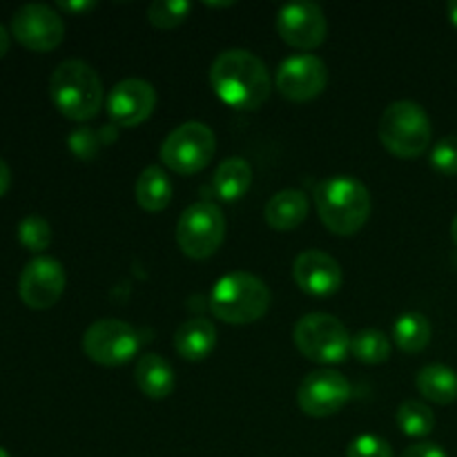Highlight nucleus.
<instances>
[{
    "label": "nucleus",
    "mask_w": 457,
    "mask_h": 457,
    "mask_svg": "<svg viewBox=\"0 0 457 457\" xmlns=\"http://www.w3.org/2000/svg\"><path fill=\"white\" fill-rule=\"evenodd\" d=\"M351 353L361 364H384L391 357V339L382 330H360L351 339Z\"/></svg>",
    "instance_id": "b1692460"
},
{
    "label": "nucleus",
    "mask_w": 457,
    "mask_h": 457,
    "mask_svg": "<svg viewBox=\"0 0 457 457\" xmlns=\"http://www.w3.org/2000/svg\"><path fill=\"white\" fill-rule=\"evenodd\" d=\"M58 7L65 9V12H87V9L94 7L92 0H80V3H58Z\"/></svg>",
    "instance_id": "473e14b6"
},
{
    "label": "nucleus",
    "mask_w": 457,
    "mask_h": 457,
    "mask_svg": "<svg viewBox=\"0 0 457 457\" xmlns=\"http://www.w3.org/2000/svg\"><path fill=\"white\" fill-rule=\"evenodd\" d=\"M397 427L409 437H427L436 428V415L424 402L406 400L397 409Z\"/></svg>",
    "instance_id": "393cba45"
},
{
    "label": "nucleus",
    "mask_w": 457,
    "mask_h": 457,
    "mask_svg": "<svg viewBox=\"0 0 457 457\" xmlns=\"http://www.w3.org/2000/svg\"><path fill=\"white\" fill-rule=\"evenodd\" d=\"M141 346L137 330L120 320H98L85 330L83 351L101 366L128 364Z\"/></svg>",
    "instance_id": "1a4fd4ad"
},
{
    "label": "nucleus",
    "mask_w": 457,
    "mask_h": 457,
    "mask_svg": "<svg viewBox=\"0 0 457 457\" xmlns=\"http://www.w3.org/2000/svg\"><path fill=\"white\" fill-rule=\"evenodd\" d=\"M217 346V328L210 320L196 317V320L183 321L174 333V351L186 361H201L210 355Z\"/></svg>",
    "instance_id": "f3484780"
},
{
    "label": "nucleus",
    "mask_w": 457,
    "mask_h": 457,
    "mask_svg": "<svg viewBox=\"0 0 457 457\" xmlns=\"http://www.w3.org/2000/svg\"><path fill=\"white\" fill-rule=\"evenodd\" d=\"M190 13V3L186 0H154L147 9V18L156 29H174Z\"/></svg>",
    "instance_id": "cd10ccee"
},
{
    "label": "nucleus",
    "mask_w": 457,
    "mask_h": 457,
    "mask_svg": "<svg viewBox=\"0 0 457 457\" xmlns=\"http://www.w3.org/2000/svg\"><path fill=\"white\" fill-rule=\"evenodd\" d=\"M446 13H449V21L457 27V0H451V3L446 4Z\"/></svg>",
    "instance_id": "f704fd0d"
},
{
    "label": "nucleus",
    "mask_w": 457,
    "mask_h": 457,
    "mask_svg": "<svg viewBox=\"0 0 457 457\" xmlns=\"http://www.w3.org/2000/svg\"><path fill=\"white\" fill-rule=\"evenodd\" d=\"M351 339L346 326L328 312L303 315L295 326V346L303 357L320 364H339L346 360Z\"/></svg>",
    "instance_id": "423d86ee"
},
{
    "label": "nucleus",
    "mask_w": 457,
    "mask_h": 457,
    "mask_svg": "<svg viewBox=\"0 0 457 457\" xmlns=\"http://www.w3.org/2000/svg\"><path fill=\"white\" fill-rule=\"evenodd\" d=\"M250 183H253V168L244 156H230L214 170L212 187L223 201L241 199L250 190Z\"/></svg>",
    "instance_id": "412c9836"
},
{
    "label": "nucleus",
    "mask_w": 457,
    "mask_h": 457,
    "mask_svg": "<svg viewBox=\"0 0 457 457\" xmlns=\"http://www.w3.org/2000/svg\"><path fill=\"white\" fill-rule=\"evenodd\" d=\"M12 36L31 52H52L65 38V21L45 3H27L12 16Z\"/></svg>",
    "instance_id": "9d476101"
},
{
    "label": "nucleus",
    "mask_w": 457,
    "mask_h": 457,
    "mask_svg": "<svg viewBox=\"0 0 457 457\" xmlns=\"http://www.w3.org/2000/svg\"><path fill=\"white\" fill-rule=\"evenodd\" d=\"M49 96L62 116L83 123L101 112L105 92L96 70L79 58L62 61L49 79Z\"/></svg>",
    "instance_id": "7ed1b4c3"
},
{
    "label": "nucleus",
    "mask_w": 457,
    "mask_h": 457,
    "mask_svg": "<svg viewBox=\"0 0 457 457\" xmlns=\"http://www.w3.org/2000/svg\"><path fill=\"white\" fill-rule=\"evenodd\" d=\"M18 241L29 253H43L52 244V226L40 214H27L18 223Z\"/></svg>",
    "instance_id": "a878e982"
},
{
    "label": "nucleus",
    "mask_w": 457,
    "mask_h": 457,
    "mask_svg": "<svg viewBox=\"0 0 457 457\" xmlns=\"http://www.w3.org/2000/svg\"><path fill=\"white\" fill-rule=\"evenodd\" d=\"M116 138V129L114 128H107L101 129V134L94 132L92 128H76L74 132L70 134V138H67V145H70V150L74 152L79 159L83 161H89L96 156V152L101 150L103 143H112Z\"/></svg>",
    "instance_id": "bb28decb"
},
{
    "label": "nucleus",
    "mask_w": 457,
    "mask_h": 457,
    "mask_svg": "<svg viewBox=\"0 0 457 457\" xmlns=\"http://www.w3.org/2000/svg\"><path fill=\"white\" fill-rule=\"evenodd\" d=\"M418 391L433 404H451L457 400V373L445 364H428L415 378Z\"/></svg>",
    "instance_id": "4be33fe9"
},
{
    "label": "nucleus",
    "mask_w": 457,
    "mask_h": 457,
    "mask_svg": "<svg viewBox=\"0 0 457 457\" xmlns=\"http://www.w3.org/2000/svg\"><path fill=\"white\" fill-rule=\"evenodd\" d=\"M217 150V137L201 120H187L165 137L161 161L177 174H196L208 168Z\"/></svg>",
    "instance_id": "6e6552de"
},
{
    "label": "nucleus",
    "mask_w": 457,
    "mask_h": 457,
    "mask_svg": "<svg viewBox=\"0 0 457 457\" xmlns=\"http://www.w3.org/2000/svg\"><path fill=\"white\" fill-rule=\"evenodd\" d=\"M134 375H137V386L150 400H163L174 391V384H177L170 361L154 353H145L138 357Z\"/></svg>",
    "instance_id": "6ab92c4d"
},
{
    "label": "nucleus",
    "mask_w": 457,
    "mask_h": 457,
    "mask_svg": "<svg viewBox=\"0 0 457 457\" xmlns=\"http://www.w3.org/2000/svg\"><path fill=\"white\" fill-rule=\"evenodd\" d=\"M431 165L440 174L455 177L457 174V137H445L433 145Z\"/></svg>",
    "instance_id": "c85d7f7f"
},
{
    "label": "nucleus",
    "mask_w": 457,
    "mask_h": 457,
    "mask_svg": "<svg viewBox=\"0 0 457 457\" xmlns=\"http://www.w3.org/2000/svg\"><path fill=\"white\" fill-rule=\"evenodd\" d=\"M277 89L295 103H306L320 96L328 85V67L320 56L295 54L277 67Z\"/></svg>",
    "instance_id": "f8f14e48"
},
{
    "label": "nucleus",
    "mask_w": 457,
    "mask_h": 457,
    "mask_svg": "<svg viewBox=\"0 0 457 457\" xmlns=\"http://www.w3.org/2000/svg\"><path fill=\"white\" fill-rule=\"evenodd\" d=\"M402 457H449L445 453V449H440L433 442H420V445L409 446V449L402 453Z\"/></svg>",
    "instance_id": "7c9ffc66"
},
{
    "label": "nucleus",
    "mask_w": 457,
    "mask_h": 457,
    "mask_svg": "<svg viewBox=\"0 0 457 457\" xmlns=\"http://www.w3.org/2000/svg\"><path fill=\"white\" fill-rule=\"evenodd\" d=\"M174 195V186L170 181L168 172L161 165H147L137 179L134 186V196L137 204L141 205L145 212H161L170 205Z\"/></svg>",
    "instance_id": "aec40b11"
},
{
    "label": "nucleus",
    "mask_w": 457,
    "mask_h": 457,
    "mask_svg": "<svg viewBox=\"0 0 457 457\" xmlns=\"http://www.w3.org/2000/svg\"><path fill=\"white\" fill-rule=\"evenodd\" d=\"M9 43H12V38H9V31L7 27L0 25V58L4 56V54L9 52Z\"/></svg>",
    "instance_id": "72a5a7b5"
},
{
    "label": "nucleus",
    "mask_w": 457,
    "mask_h": 457,
    "mask_svg": "<svg viewBox=\"0 0 457 457\" xmlns=\"http://www.w3.org/2000/svg\"><path fill=\"white\" fill-rule=\"evenodd\" d=\"M431 321L422 312H404L393 326V339L404 353H420L431 342Z\"/></svg>",
    "instance_id": "5701e85b"
},
{
    "label": "nucleus",
    "mask_w": 457,
    "mask_h": 457,
    "mask_svg": "<svg viewBox=\"0 0 457 457\" xmlns=\"http://www.w3.org/2000/svg\"><path fill=\"white\" fill-rule=\"evenodd\" d=\"M9 186H12V170H9V165L0 159V196L7 195Z\"/></svg>",
    "instance_id": "2f4dec72"
},
{
    "label": "nucleus",
    "mask_w": 457,
    "mask_h": 457,
    "mask_svg": "<svg viewBox=\"0 0 457 457\" xmlns=\"http://www.w3.org/2000/svg\"><path fill=\"white\" fill-rule=\"evenodd\" d=\"M65 268L54 257H34L25 263L18 277V295L22 303L34 311H47L65 293Z\"/></svg>",
    "instance_id": "9b49d317"
},
{
    "label": "nucleus",
    "mask_w": 457,
    "mask_h": 457,
    "mask_svg": "<svg viewBox=\"0 0 457 457\" xmlns=\"http://www.w3.org/2000/svg\"><path fill=\"white\" fill-rule=\"evenodd\" d=\"M105 107L114 125L137 128L154 112L156 89L143 79H125L110 89Z\"/></svg>",
    "instance_id": "2eb2a0df"
},
{
    "label": "nucleus",
    "mask_w": 457,
    "mask_h": 457,
    "mask_svg": "<svg viewBox=\"0 0 457 457\" xmlns=\"http://www.w3.org/2000/svg\"><path fill=\"white\" fill-rule=\"evenodd\" d=\"M210 85L226 105L237 110H259L270 96L266 62L245 49L219 54L210 67Z\"/></svg>",
    "instance_id": "f257e3e1"
},
{
    "label": "nucleus",
    "mask_w": 457,
    "mask_h": 457,
    "mask_svg": "<svg viewBox=\"0 0 457 457\" xmlns=\"http://www.w3.org/2000/svg\"><path fill=\"white\" fill-rule=\"evenodd\" d=\"M226 239V217L212 201L187 205L177 221V244L190 259H208Z\"/></svg>",
    "instance_id": "0eeeda50"
},
{
    "label": "nucleus",
    "mask_w": 457,
    "mask_h": 457,
    "mask_svg": "<svg viewBox=\"0 0 457 457\" xmlns=\"http://www.w3.org/2000/svg\"><path fill=\"white\" fill-rule=\"evenodd\" d=\"M451 237H453V241L457 245V217L453 219V223H451Z\"/></svg>",
    "instance_id": "c9c22d12"
},
{
    "label": "nucleus",
    "mask_w": 457,
    "mask_h": 457,
    "mask_svg": "<svg viewBox=\"0 0 457 457\" xmlns=\"http://www.w3.org/2000/svg\"><path fill=\"white\" fill-rule=\"evenodd\" d=\"M315 205L321 223L333 235L351 237L369 221L370 201L369 187L353 177H328L315 186Z\"/></svg>",
    "instance_id": "f03ea898"
},
{
    "label": "nucleus",
    "mask_w": 457,
    "mask_h": 457,
    "mask_svg": "<svg viewBox=\"0 0 457 457\" xmlns=\"http://www.w3.org/2000/svg\"><path fill=\"white\" fill-rule=\"evenodd\" d=\"M277 31L290 47L315 49L326 40L328 22L320 4L311 0H297V3H286L284 7H279Z\"/></svg>",
    "instance_id": "4468645a"
},
{
    "label": "nucleus",
    "mask_w": 457,
    "mask_h": 457,
    "mask_svg": "<svg viewBox=\"0 0 457 457\" xmlns=\"http://www.w3.org/2000/svg\"><path fill=\"white\" fill-rule=\"evenodd\" d=\"M270 288L250 272H230L214 284L210 311L226 324L244 326L262 320L270 308Z\"/></svg>",
    "instance_id": "20e7f679"
},
{
    "label": "nucleus",
    "mask_w": 457,
    "mask_h": 457,
    "mask_svg": "<svg viewBox=\"0 0 457 457\" xmlns=\"http://www.w3.org/2000/svg\"><path fill=\"white\" fill-rule=\"evenodd\" d=\"M208 4V7H228V4H232V3H205Z\"/></svg>",
    "instance_id": "e433bc0d"
},
{
    "label": "nucleus",
    "mask_w": 457,
    "mask_h": 457,
    "mask_svg": "<svg viewBox=\"0 0 457 457\" xmlns=\"http://www.w3.org/2000/svg\"><path fill=\"white\" fill-rule=\"evenodd\" d=\"M293 275L299 288L312 297H328V295L337 293L342 286V266L337 263V259L321 250H306V253L297 254Z\"/></svg>",
    "instance_id": "dca6fc26"
},
{
    "label": "nucleus",
    "mask_w": 457,
    "mask_h": 457,
    "mask_svg": "<svg viewBox=\"0 0 457 457\" xmlns=\"http://www.w3.org/2000/svg\"><path fill=\"white\" fill-rule=\"evenodd\" d=\"M379 141L397 159H418L431 145V119L415 101H395L379 119Z\"/></svg>",
    "instance_id": "39448f33"
},
{
    "label": "nucleus",
    "mask_w": 457,
    "mask_h": 457,
    "mask_svg": "<svg viewBox=\"0 0 457 457\" xmlns=\"http://www.w3.org/2000/svg\"><path fill=\"white\" fill-rule=\"evenodd\" d=\"M351 382L337 370H315L299 384L297 404L311 418H328L339 413L351 400Z\"/></svg>",
    "instance_id": "ddd939ff"
},
{
    "label": "nucleus",
    "mask_w": 457,
    "mask_h": 457,
    "mask_svg": "<svg viewBox=\"0 0 457 457\" xmlns=\"http://www.w3.org/2000/svg\"><path fill=\"white\" fill-rule=\"evenodd\" d=\"M0 457H9V453L4 449H0Z\"/></svg>",
    "instance_id": "4c0bfd02"
},
{
    "label": "nucleus",
    "mask_w": 457,
    "mask_h": 457,
    "mask_svg": "<svg viewBox=\"0 0 457 457\" xmlns=\"http://www.w3.org/2000/svg\"><path fill=\"white\" fill-rule=\"evenodd\" d=\"M308 210H311V205H308V199L303 192L281 190L268 199L263 217H266V223L272 230L286 232L302 226L308 217Z\"/></svg>",
    "instance_id": "a211bd4d"
},
{
    "label": "nucleus",
    "mask_w": 457,
    "mask_h": 457,
    "mask_svg": "<svg viewBox=\"0 0 457 457\" xmlns=\"http://www.w3.org/2000/svg\"><path fill=\"white\" fill-rule=\"evenodd\" d=\"M346 457H393V449L382 437L360 436L348 445Z\"/></svg>",
    "instance_id": "c756f323"
}]
</instances>
